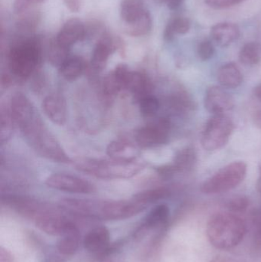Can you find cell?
Masks as SVG:
<instances>
[{
	"label": "cell",
	"instance_id": "1",
	"mask_svg": "<svg viewBox=\"0 0 261 262\" xmlns=\"http://www.w3.org/2000/svg\"><path fill=\"white\" fill-rule=\"evenodd\" d=\"M11 114L29 146L41 157L58 163L69 158L59 143L44 126L32 102L26 95L15 94L9 104Z\"/></svg>",
	"mask_w": 261,
	"mask_h": 262
},
{
	"label": "cell",
	"instance_id": "2",
	"mask_svg": "<svg viewBox=\"0 0 261 262\" xmlns=\"http://www.w3.org/2000/svg\"><path fill=\"white\" fill-rule=\"evenodd\" d=\"M147 206L132 200L130 201L65 199L60 202V208L64 212L78 218L89 220H127L142 212Z\"/></svg>",
	"mask_w": 261,
	"mask_h": 262
},
{
	"label": "cell",
	"instance_id": "3",
	"mask_svg": "<svg viewBox=\"0 0 261 262\" xmlns=\"http://www.w3.org/2000/svg\"><path fill=\"white\" fill-rule=\"evenodd\" d=\"M246 232L245 221L232 212L213 214L207 223V238L218 249L227 250L236 247L243 241Z\"/></svg>",
	"mask_w": 261,
	"mask_h": 262
},
{
	"label": "cell",
	"instance_id": "4",
	"mask_svg": "<svg viewBox=\"0 0 261 262\" xmlns=\"http://www.w3.org/2000/svg\"><path fill=\"white\" fill-rule=\"evenodd\" d=\"M42 46L38 38H29L15 43L9 50L8 64L11 73L17 78H29L40 66Z\"/></svg>",
	"mask_w": 261,
	"mask_h": 262
},
{
	"label": "cell",
	"instance_id": "5",
	"mask_svg": "<svg viewBox=\"0 0 261 262\" xmlns=\"http://www.w3.org/2000/svg\"><path fill=\"white\" fill-rule=\"evenodd\" d=\"M77 169L81 172L101 179L130 178L142 170V163L133 161L100 160L95 159H79L75 162Z\"/></svg>",
	"mask_w": 261,
	"mask_h": 262
},
{
	"label": "cell",
	"instance_id": "6",
	"mask_svg": "<svg viewBox=\"0 0 261 262\" xmlns=\"http://www.w3.org/2000/svg\"><path fill=\"white\" fill-rule=\"evenodd\" d=\"M246 163L235 161L219 169L202 184V192L208 195L223 193L237 187L247 175Z\"/></svg>",
	"mask_w": 261,
	"mask_h": 262
},
{
	"label": "cell",
	"instance_id": "7",
	"mask_svg": "<svg viewBox=\"0 0 261 262\" xmlns=\"http://www.w3.org/2000/svg\"><path fill=\"white\" fill-rule=\"evenodd\" d=\"M234 130V124L225 115H215L209 118L202 132V142L204 149L217 150L225 146Z\"/></svg>",
	"mask_w": 261,
	"mask_h": 262
},
{
	"label": "cell",
	"instance_id": "8",
	"mask_svg": "<svg viewBox=\"0 0 261 262\" xmlns=\"http://www.w3.org/2000/svg\"><path fill=\"white\" fill-rule=\"evenodd\" d=\"M33 222L40 230L54 236H62L72 229L78 227L75 220L52 207L40 214Z\"/></svg>",
	"mask_w": 261,
	"mask_h": 262
},
{
	"label": "cell",
	"instance_id": "9",
	"mask_svg": "<svg viewBox=\"0 0 261 262\" xmlns=\"http://www.w3.org/2000/svg\"><path fill=\"white\" fill-rule=\"evenodd\" d=\"M124 50V43L120 37L114 36L107 31L98 38L92 54L90 67L95 72L102 71L105 68L109 57L116 52Z\"/></svg>",
	"mask_w": 261,
	"mask_h": 262
},
{
	"label": "cell",
	"instance_id": "10",
	"mask_svg": "<svg viewBox=\"0 0 261 262\" xmlns=\"http://www.w3.org/2000/svg\"><path fill=\"white\" fill-rule=\"evenodd\" d=\"M170 124L160 119L142 127L136 132V142L141 148H151L167 143L170 134Z\"/></svg>",
	"mask_w": 261,
	"mask_h": 262
},
{
	"label": "cell",
	"instance_id": "11",
	"mask_svg": "<svg viewBox=\"0 0 261 262\" xmlns=\"http://www.w3.org/2000/svg\"><path fill=\"white\" fill-rule=\"evenodd\" d=\"M170 216V208L167 205L159 204L155 206L135 231L133 235L135 239L144 238L150 231L165 229L168 226Z\"/></svg>",
	"mask_w": 261,
	"mask_h": 262
},
{
	"label": "cell",
	"instance_id": "12",
	"mask_svg": "<svg viewBox=\"0 0 261 262\" xmlns=\"http://www.w3.org/2000/svg\"><path fill=\"white\" fill-rule=\"evenodd\" d=\"M45 183L52 189L72 193L87 194L93 191V185L88 182L66 174H53L46 180Z\"/></svg>",
	"mask_w": 261,
	"mask_h": 262
},
{
	"label": "cell",
	"instance_id": "13",
	"mask_svg": "<svg viewBox=\"0 0 261 262\" xmlns=\"http://www.w3.org/2000/svg\"><path fill=\"white\" fill-rule=\"evenodd\" d=\"M3 203L17 213L32 221L50 207L34 199L18 195H8L3 198Z\"/></svg>",
	"mask_w": 261,
	"mask_h": 262
},
{
	"label": "cell",
	"instance_id": "14",
	"mask_svg": "<svg viewBox=\"0 0 261 262\" xmlns=\"http://www.w3.org/2000/svg\"><path fill=\"white\" fill-rule=\"evenodd\" d=\"M205 107L215 115H224L234 106V98L220 86H211L207 89L204 99Z\"/></svg>",
	"mask_w": 261,
	"mask_h": 262
},
{
	"label": "cell",
	"instance_id": "15",
	"mask_svg": "<svg viewBox=\"0 0 261 262\" xmlns=\"http://www.w3.org/2000/svg\"><path fill=\"white\" fill-rule=\"evenodd\" d=\"M86 26L81 20L72 18L60 29L55 40L61 46L70 49L78 41L85 39Z\"/></svg>",
	"mask_w": 261,
	"mask_h": 262
},
{
	"label": "cell",
	"instance_id": "16",
	"mask_svg": "<svg viewBox=\"0 0 261 262\" xmlns=\"http://www.w3.org/2000/svg\"><path fill=\"white\" fill-rule=\"evenodd\" d=\"M83 245L87 252L99 256L110 246V231L103 226L93 228L84 235Z\"/></svg>",
	"mask_w": 261,
	"mask_h": 262
},
{
	"label": "cell",
	"instance_id": "17",
	"mask_svg": "<svg viewBox=\"0 0 261 262\" xmlns=\"http://www.w3.org/2000/svg\"><path fill=\"white\" fill-rule=\"evenodd\" d=\"M44 113L57 125H64L67 121V105L61 95L54 94L44 98L42 102Z\"/></svg>",
	"mask_w": 261,
	"mask_h": 262
},
{
	"label": "cell",
	"instance_id": "18",
	"mask_svg": "<svg viewBox=\"0 0 261 262\" xmlns=\"http://www.w3.org/2000/svg\"><path fill=\"white\" fill-rule=\"evenodd\" d=\"M130 71L125 64H119L104 81V93L108 98H113L121 91L126 89Z\"/></svg>",
	"mask_w": 261,
	"mask_h": 262
},
{
	"label": "cell",
	"instance_id": "19",
	"mask_svg": "<svg viewBox=\"0 0 261 262\" xmlns=\"http://www.w3.org/2000/svg\"><path fill=\"white\" fill-rule=\"evenodd\" d=\"M240 29L232 23H220L211 27L210 35L220 47H228L240 37Z\"/></svg>",
	"mask_w": 261,
	"mask_h": 262
},
{
	"label": "cell",
	"instance_id": "20",
	"mask_svg": "<svg viewBox=\"0 0 261 262\" xmlns=\"http://www.w3.org/2000/svg\"><path fill=\"white\" fill-rule=\"evenodd\" d=\"M126 89L130 91L134 97V99L139 102L142 98L151 95L153 85L145 74L131 72Z\"/></svg>",
	"mask_w": 261,
	"mask_h": 262
},
{
	"label": "cell",
	"instance_id": "21",
	"mask_svg": "<svg viewBox=\"0 0 261 262\" xmlns=\"http://www.w3.org/2000/svg\"><path fill=\"white\" fill-rule=\"evenodd\" d=\"M217 77L221 85L228 89H236L243 82V75L240 69L233 62L221 66Z\"/></svg>",
	"mask_w": 261,
	"mask_h": 262
},
{
	"label": "cell",
	"instance_id": "22",
	"mask_svg": "<svg viewBox=\"0 0 261 262\" xmlns=\"http://www.w3.org/2000/svg\"><path fill=\"white\" fill-rule=\"evenodd\" d=\"M107 154L112 160L129 162L136 160L139 151L130 143L116 140L108 145Z\"/></svg>",
	"mask_w": 261,
	"mask_h": 262
},
{
	"label": "cell",
	"instance_id": "23",
	"mask_svg": "<svg viewBox=\"0 0 261 262\" xmlns=\"http://www.w3.org/2000/svg\"><path fill=\"white\" fill-rule=\"evenodd\" d=\"M80 232L79 228L76 227L61 236L57 243V250L60 255L67 257L76 253L81 243Z\"/></svg>",
	"mask_w": 261,
	"mask_h": 262
},
{
	"label": "cell",
	"instance_id": "24",
	"mask_svg": "<svg viewBox=\"0 0 261 262\" xmlns=\"http://www.w3.org/2000/svg\"><path fill=\"white\" fill-rule=\"evenodd\" d=\"M86 69L85 61L78 56H70L59 68L61 77L67 81H75L79 78Z\"/></svg>",
	"mask_w": 261,
	"mask_h": 262
},
{
	"label": "cell",
	"instance_id": "25",
	"mask_svg": "<svg viewBox=\"0 0 261 262\" xmlns=\"http://www.w3.org/2000/svg\"><path fill=\"white\" fill-rule=\"evenodd\" d=\"M147 10L144 0H123L121 16L124 24H127L137 19Z\"/></svg>",
	"mask_w": 261,
	"mask_h": 262
},
{
	"label": "cell",
	"instance_id": "26",
	"mask_svg": "<svg viewBox=\"0 0 261 262\" xmlns=\"http://www.w3.org/2000/svg\"><path fill=\"white\" fill-rule=\"evenodd\" d=\"M191 29V21L187 17L179 16L172 18L165 26L164 30V39L171 41L176 35H185Z\"/></svg>",
	"mask_w": 261,
	"mask_h": 262
},
{
	"label": "cell",
	"instance_id": "27",
	"mask_svg": "<svg viewBox=\"0 0 261 262\" xmlns=\"http://www.w3.org/2000/svg\"><path fill=\"white\" fill-rule=\"evenodd\" d=\"M153 21L151 15L148 10L135 21L127 23L124 26L125 32L127 35L133 37H139L147 35L152 29Z\"/></svg>",
	"mask_w": 261,
	"mask_h": 262
},
{
	"label": "cell",
	"instance_id": "28",
	"mask_svg": "<svg viewBox=\"0 0 261 262\" xmlns=\"http://www.w3.org/2000/svg\"><path fill=\"white\" fill-rule=\"evenodd\" d=\"M261 60V45L257 41L247 43L239 52V61L246 66L258 64Z\"/></svg>",
	"mask_w": 261,
	"mask_h": 262
},
{
	"label": "cell",
	"instance_id": "29",
	"mask_svg": "<svg viewBox=\"0 0 261 262\" xmlns=\"http://www.w3.org/2000/svg\"><path fill=\"white\" fill-rule=\"evenodd\" d=\"M39 12L32 7L18 14L16 26L18 30L27 33L35 30L40 21Z\"/></svg>",
	"mask_w": 261,
	"mask_h": 262
},
{
	"label": "cell",
	"instance_id": "30",
	"mask_svg": "<svg viewBox=\"0 0 261 262\" xmlns=\"http://www.w3.org/2000/svg\"><path fill=\"white\" fill-rule=\"evenodd\" d=\"M197 161L196 152L193 147L181 149L175 157L174 166L177 172L191 170Z\"/></svg>",
	"mask_w": 261,
	"mask_h": 262
},
{
	"label": "cell",
	"instance_id": "31",
	"mask_svg": "<svg viewBox=\"0 0 261 262\" xmlns=\"http://www.w3.org/2000/svg\"><path fill=\"white\" fill-rule=\"evenodd\" d=\"M68 48L61 46L56 40H52L48 48V58L52 66L61 67L63 63L70 57Z\"/></svg>",
	"mask_w": 261,
	"mask_h": 262
},
{
	"label": "cell",
	"instance_id": "32",
	"mask_svg": "<svg viewBox=\"0 0 261 262\" xmlns=\"http://www.w3.org/2000/svg\"><path fill=\"white\" fill-rule=\"evenodd\" d=\"M126 254L124 243H116L110 246L98 256V262H124Z\"/></svg>",
	"mask_w": 261,
	"mask_h": 262
},
{
	"label": "cell",
	"instance_id": "33",
	"mask_svg": "<svg viewBox=\"0 0 261 262\" xmlns=\"http://www.w3.org/2000/svg\"><path fill=\"white\" fill-rule=\"evenodd\" d=\"M170 195V192L165 189H154L139 192L133 196V200L142 204L147 205L155 203L159 200L167 198Z\"/></svg>",
	"mask_w": 261,
	"mask_h": 262
},
{
	"label": "cell",
	"instance_id": "34",
	"mask_svg": "<svg viewBox=\"0 0 261 262\" xmlns=\"http://www.w3.org/2000/svg\"><path fill=\"white\" fill-rule=\"evenodd\" d=\"M15 124V121L11 115L9 108H2L1 110V130H0V139L1 143L7 142L13 134L14 127Z\"/></svg>",
	"mask_w": 261,
	"mask_h": 262
},
{
	"label": "cell",
	"instance_id": "35",
	"mask_svg": "<svg viewBox=\"0 0 261 262\" xmlns=\"http://www.w3.org/2000/svg\"><path fill=\"white\" fill-rule=\"evenodd\" d=\"M138 103L139 104V111L141 114L146 118H151L154 116L159 109V101L152 95L142 98Z\"/></svg>",
	"mask_w": 261,
	"mask_h": 262
},
{
	"label": "cell",
	"instance_id": "36",
	"mask_svg": "<svg viewBox=\"0 0 261 262\" xmlns=\"http://www.w3.org/2000/svg\"><path fill=\"white\" fill-rule=\"evenodd\" d=\"M227 209L232 213L245 212L249 206V200L247 197L237 196L228 200L226 204Z\"/></svg>",
	"mask_w": 261,
	"mask_h": 262
},
{
	"label": "cell",
	"instance_id": "37",
	"mask_svg": "<svg viewBox=\"0 0 261 262\" xmlns=\"http://www.w3.org/2000/svg\"><path fill=\"white\" fill-rule=\"evenodd\" d=\"M215 54V47L209 40H204L199 43L197 48V55L202 61H208Z\"/></svg>",
	"mask_w": 261,
	"mask_h": 262
},
{
	"label": "cell",
	"instance_id": "38",
	"mask_svg": "<svg viewBox=\"0 0 261 262\" xmlns=\"http://www.w3.org/2000/svg\"><path fill=\"white\" fill-rule=\"evenodd\" d=\"M253 226V245L256 251L261 252V210L254 214Z\"/></svg>",
	"mask_w": 261,
	"mask_h": 262
},
{
	"label": "cell",
	"instance_id": "39",
	"mask_svg": "<svg viewBox=\"0 0 261 262\" xmlns=\"http://www.w3.org/2000/svg\"><path fill=\"white\" fill-rule=\"evenodd\" d=\"M245 1L246 0H205V3L210 7L220 9H228Z\"/></svg>",
	"mask_w": 261,
	"mask_h": 262
},
{
	"label": "cell",
	"instance_id": "40",
	"mask_svg": "<svg viewBox=\"0 0 261 262\" xmlns=\"http://www.w3.org/2000/svg\"><path fill=\"white\" fill-rule=\"evenodd\" d=\"M155 1L158 3H164L171 10H176L183 4L185 0H155Z\"/></svg>",
	"mask_w": 261,
	"mask_h": 262
},
{
	"label": "cell",
	"instance_id": "41",
	"mask_svg": "<svg viewBox=\"0 0 261 262\" xmlns=\"http://www.w3.org/2000/svg\"><path fill=\"white\" fill-rule=\"evenodd\" d=\"M69 10L78 12L81 9L82 0H63Z\"/></svg>",
	"mask_w": 261,
	"mask_h": 262
},
{
	"label": "cell",
	"instance_id": "42",
	"mask_svg": "<svg viewBox=\"0 0 261 262\" xmlns=\"http://www.w3.org/2000/svg\"><path fill=\"white\" fill-rule=\"evenodd\" d=\"M0 262H15L12 252L3 246L0 247Z\"/></svg>",
	"mask_w": 261,
	"mask_h": 262
},
{
	"label": "cell",
	"instance_id": "43",
	"mask_svg": "<svg viewBox=\"0 0 261 262\" xmlns=\"http://www.w3.org/2000/svg\"><path fill=\"white\" fill-rule=\"evenodd\" d=\"M209 262H246L239 258L230 256H217L211 259Z\"/></svg>",
	"mask_w": 261,
	"mask_h": 262
},
{
	"label": "cell",
	"instance_id": "44",
	"mask_svg": "<svg viewBox=\"0 0 261 262\" xmlns=\"http://www.w3.org/2000/svg\"><path fill=\"white\" fill-rule=\"evenodd\" d=\"M254 121L257 126H258L261 129V110L256 112L255 115H254Z\"/></svg>",
	"mask_w": 261,
	"mask_h": 262
},
{
	"label": "cell",
	"instance_id": "45",
	"mask_svg": "<svg viewBox=\"0 0 261 262\" xmlns=\"http://www.w3.org/2000/svg\"><path fill=\"white\" fill-rule=\"evenodd\" d=\"M254 95L257 97V99L261 101V83L254 89Z\"/></svg>",
	"mask_w": 261,
	"mask_h": 262
},
{
	"label": "cell",
	"instance_id": "46",
	"mask_svg": "<svg viewBox=\"0 0 261 262\" xmlns=\"http://www.w3.org/2000/svg\"><path fill=\"white\" fill-rule=\"evenodd\" d=\"M257 189L261 193V162L260 166H259V177L257 182Z\"/></svg>",
	"mask_w": 261,
	"mask_h": 262
},
{
	"label": "cell",
	"instance_id": "47",
	"mask_svg": "<svg viewBox=\"0 0 261 262\" xmlns=\"http://www.w3.org/2000/svg\"><path fill=\"white\" fill-rule=\"evenodd\" d=\"M32 5L35 4H40V3H42L43 2L45 1V0H29Z\"/></svg>",
	"mask_w": 261,
	"mask_h": 262
},
{
	"label": "cell",
	"instance_id": "48",
	"mask_svg": "<svg viewBox=\"0 0 261 262\" xmlns=\"http://www.w3.org/2000/svg\"><path fill=\"white\" fill-rule=\"evenodd\" d=\"M46 262H63L61 259L58 258H50L49 259H48V261Z\"/></svg>",
	"mask_w": 261,
	"mask_h": 262
}]
</instances>
